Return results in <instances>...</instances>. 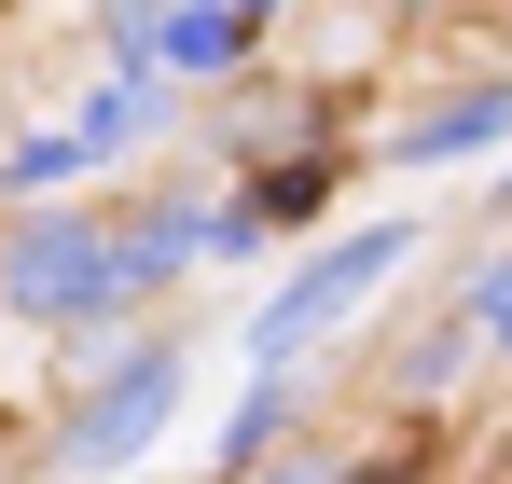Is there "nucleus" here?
<instances>
[{"mask_svg":"<svg viewBox=\"0 0 512 484\" xmlns=\"http://www.w3.org/2000/svg\"><path fill=\"white\" fill-rule=\"evenodd\" d=\"M388 263H402V222H360L346 249H319V263H305V277H291V291H277V305L250 319V360H291L305 332H333L346 305H360V291L388 277Z\"/></svg>","mask_w":512,"mask_h":484,"instance_id":"1","label":"nucleus"},{"mask_svg":"<svg viewBox=\"0 0 512 484\" xmlns=\"http://www.w3.org/2000/svg\"><path fill=\"white\" fill-rule=\"evenodd\" d=\"M360 484H402V471H360Z\"/></svg>","mask_w":512,"mask_h":484,"instance_id":"8","label":"nucleus"},{"mask_svg":"<svg viewBox=\"0 0 512 484\" xmlns=\"http://www.w3.org/2000/svg\"><path fill=\"white\" fill-rule=\"evenodd\" d=\"M14 305H111V249L70 222V236H28V263H14Z\"/></svg>","mask_w":512,"mask_h":484,"instance_id":"4","label":"nucleus"},{"mask_svg":"<svg viewBox=\"0 0 512 484\" xmlns=\"http://www.w3.org/2000/svg\"><path fill=\"white\" fill-rule=\"evenodd\" d=\"M167 402H180V360H167V346H139V360L111 374V402L70 429V457H84V471H125V457L153 443V415H167Z\"/></svg>","mask_w":512,"mask_h":484,"instance_id":"2","label":"nucleus"},{"mask_svg":"<svg viewBox=\"0 0 512 484\" xmlns=\"http://www.w3.org/2000/svg\"><path fill=\"white\" fill-rule=\"evenodd\" d=\"M250 28L263 14H236V0H208V14H125V56H153V70H236Z\"/></svg>","mask_w":512,"mask_h":484,"instance_id":"3","label":"nucleus"},{"mask_svg":"<svg viewBox=\"0 0 512 484\" xmlns=\"http://www.w3.org/2000/svg\"><path fill=\"white\" fill-rule=\"evenodd\" d=\"M70 166H84V125H56V139H28V153L0 166V180H28V194H56V180H70Z\"/></svg>","mask_w":512,"mask_h":484,"instance_id":"6","label":"nucleus"},{"mask_svg":"<svg viewBox=\"0 0 512 484\" xmlns=\"http://www.w3.org/2000/svg\"><path fill=\"white\" fill-rule=\"evenodd\" d=\"M471 332H499V346H512V263L485 277V305H471Z\"/></svg>","mask_w":512,"mask_h":484,"instance_id":"7","label":"nucleus"},{"mask_svg":"<svg viewBox=\"0 0 512 484\" xmlns=\"http://www.w3.org/2000/svg\"><path fill=\"white\" fill-rule=\"evenodd\" d=\"M485 139H512V83H485V97H457V111H429L402 153L416 166H443V153H485Z\"/></svg>","mask_w":512,"mask_h":484,"instance_id":"5","label":"nucleus"}]
</instances>
